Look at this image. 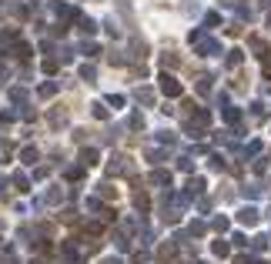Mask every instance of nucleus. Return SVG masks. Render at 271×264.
Segmentation results:
<instances>
[{
    "label": "nucleus",
    "mask_w": 271,
    "mask_h": 264,
    "mask_svg": "<svg viewBox=\"0 0 271 264\" xmlns=\"http://www.w3.org/2000/svg\"><path fill=\"white\" fill-rule=\"evenodd\" d=\"M208 161H211V170H224V157L221 154H211Z\"/></svg>",
    "instance_id": "nucleus-24"
},
{
    "label": "nucleus",
    "mask_w": 271,
    "mask_h": 264,
    "mask_svg": "<svg viewBox=\"0 0 271 264\" xmlns=\"http://www.w3.org/2000/svg\"><path fill=\"white\" fill-rule=\"evenodd\" d=\"M20 161H24V164H34V161H37V147H30V144H27V147L20 151Z\"/></svg>",
    "instance_id": "nucleus-11"
},
{
    "label": "nucleus",
    "mask_w": 271,
    "mask_h": 264,
    "mask_svg": "<svg viewBox=\"0 0 271 264\" xmlns=\"http://www.w3.org/2000/svg\"><path fill=\"white\" fill-rule=\"evenodd\" d=\"M80 30H84V34H97V24L91 17H80Z\"/></svg>",
    "instance_id": "nucleus-19"
},
{
    "label": "nucleus",
    "mask_w": 271,
    "mask_h": 264,
    "mask_svg": "<svg viewBox=\"0 0 271 264\" xmlns=\"http://www.w3.org/2000/svg\"><path fill=\"white\" fill-rule=\"evenodd\" d=\"M231 241H234V247H248V238H245V234H234Z\"/></svg>",
    "instance_id": "nucleus-29"
},
{
    "label": "nucleus",
    "mask_w": 271,
    "mask_h": 264,
    "mask_svg": "<svg viewBox=\"0 0 271 264\" xmlns=\"http://www.w3.org/2000/svg\"><path fill=\"white\" fill-rule=\"evenodd\" d=\"M151 181H154V184H161V188H171V174H168V170H161V168L151 170Z\"/></svg>",
    "instance_id": "nucleus-6"
},
{
    "label": "nucleus",
    "mask_w": 271,
    "mask_h": 264,
    "mask_svg": "<svg viewBox=\"0 0 271 264\" xmlns=\"http://www.w3.org/2000/svg\"><path fill=\"white\" fill-rule=\"evenodd\" d=\"M157 80H161V94H164V97H181V91H184V87H181V80L171 77V74H161Z\"/></svg>",
    "instance_id": "nucleus-1"
},
{
    "label": "nucleus",
    "mask_w": 271,
    "mask_h": 264,
    "mask_svg": "<svg viewBox=\"0 0 271 264\" xmlns=\"http://www.w3.org/2000/svg\"><path fill=\"white\" fill-rule=\"evenodd\" d=\"M80 161H84V168L100 164V151H97V147H84V151H80Z\"/></svg>",
    "instance_id": "nucleus-4"
},
{
    "label": "nucleus",
    "mask_w": 271,
    "mask_h": 264,
    "mask_svg": "<svg viewBox=\"0 0 271 264\" xmlns=\"http://www.w3.org/2000/svg\"><path fill=\"white\" fill-rule=\"evenodd\" d=\"M0 7H3V0H0Z\"/></svg>",
    "instance_id": "nucleus-33"
},
{
    "label": "nucleus",
    "mask_w": 271,
    "mask_h": 264,
    "mask_svg": "<svg viewBox=\"0 0 271 264\" xmlns=\"http://www.w3.org/2000/svg\"><path fill=\"white\" fill-rule=\"evenodd\" d=\"M80 77H84L87 84H94V80H97V67H94V64H84V67H80Z\"/></svg>",
    "instance_id": "nucleus-10"
},
{
    "label": "nucleus",
    "mask_w": 271,
    "mask_h": 264,
    "mask_svg": "<svg viewBox=\"0 0 271 264\" xmlns=\"http://www.w3.org/2000/svg\"><path fill=\"white\" fill-rule=\"evenodd\" d=\"M60 201H64V191L60 188H50L47 194H44V204H50V208H57Z\"/></svg>",
    "instance_id": "nucleus-7"
},
{
    "label": "nucleus",
    "mask_w": 271,
    "mask_h": 264,
    "mask_svg": "<svg viewBox=\"0 0 271 264\" xmlns=\"http://www.w3.org/2000/svg\"><path fill=\"white\" fill-rule=\"evenodd\" d=\"M218 24H221V17H218V14H204V30H211V27H218Z\"/></svg>",
    "instance_id": "nucleus-20"
},
{
    "label": "nucleus",
    "mask_w": 271,
    "mask_h": 264,
    "mask_svg": "<svg viewBox=\"0 0 271 264\" xmlns=\"http://www.w3.org/2000/svg\"><path fill=\"white\" fill-rule=\"evenodd\" d=\"M94 117H97V120H107V111H104L100 104H94Z\"/></svg>",
    "instance_id": "nucleus-30"
},
{
    "label": "nucleus",
    "mask_w": 271,
    "mask_h": 264,
    "mask_svg": "<svg viewBox=\"0 0 271 264\" xmlns=\"http://www.w3.org/2000/svg\"><path fill=\"white\" fill-rule=\"evenodd\" d=\"M10 100H14V104L27 100V91H24V87H10Z\"/></svg>",
    "instance_id": "nucleus-21"
},
{
    "label": "nucleus",
    "mask_w": 271,
    "mask_h": 264,
    "mask_svg": "<svg viewBox=\"0 0 271 264\" xmlns=\"http://www.w3.org/2000/svg\"><path fill=\"white\" fill-rule=\"evenodd\" d=\"M0 194H7V177H0Z\"/></svg>",
    "instance_id": "nucleus-32"
},
{
    "label": "nucleus",
    "mask_w": 271,
    "mask_h": 264,
    "mask_svg": "<svg viewBox=\"0 0 271 264\" xmlns=\"http://www.w3.org/2000/svg\"><path fill=\"white\" fill-rule=\"evenodd\" d=\"M14 188H17L20 194H27V191H30V181H27L24 174H14Z\"/></svg>",
    "instance_id": "nucleus-12"
},
{
    "label": "nucleus",
    "mask_w": 271,
    "mask_h": 264,
    "mask_svg": "<svg viewBox=\"0 0 271 264\" xmlns=\"http://www.w3.org/2000/svg\"><path fill=\"white\" fill-rule=\"evenodd\" d=\"M127 124H131L134 131H144V117H141V114H131V117H127Z\"/></svg>",
    "instance_id": "nucleus-22"
},
{
    "label": "nucleus",
    "mask_w": 271,
    "mask_h": 264,
    "mask_svg": "<svg viewBox=\"0 0 271 264\" xmlns=\"http://www.w3.org/2000/svg\"><path fill=\"white\" fill-rule=\"evenodd\" d=\"M224 120L228 124H241V111L238 107H224Z\"/></svg>",
    "instance_id": "nucleus-13"
},
{
    "label": "nucleus",
    "mask_w": 271,
    "mask_h": 264,
    "mask_svg": "<svg viewBox=\"0 0 271 264\" xmlns=\"http://www.w3.org/2000/svg\"><path fill=\"white\" fill-rule=\"evenodd\" d=\"M251 50H254V57H258V60H268V44H265V40L261 37H251Z\"/></svg>",
    "instance_id": "nucleus-5"
},
{
    "label": "nucleus",
    "mask_w": 271,
    "mask_h": 264,
    "mask_svg": "<svg viewBox=\"0 0 271 264\" xmlns=\"http://www.w3.org/2000/svg\"><path fill=\"white\" fill-rule=\"evenodd\" d=\"M80 50H84L87 57H97V54H100V47H97V44H80Z\"/></svg>",
    "instance_id": "nucleus-26"
},
{
    "label": "nucleus",
    "mask_w": 271,
    "mask_h": 264,
    "mask_svg": "<svg viewBox=\"0 0 271 264\" xmlns=\"http://www.w3.org/2000/svg\"><path fill=\"white\" fill-rule=\"evenodd\" d=\"M197 54L201 57H218L221 54V44H218L214 37H201L197 40Z\"/></svg>",
    "instance_id": "nucleus-2"
},
{
    "label": "nucleus",
    "mask_w": 271,
    "mask_h": 264,
    "mask_svg": "<svg viewBox=\"0 0 271 264\" xmlns=\"http://www.w3.org/2000/svg\"><path fill=\"white\" fill-rule=\"evenodd\" d=\"M241 60H245V54H241L238 47H234V50H228V67H238Z\"/></svg>",
    "instance_id": "nucleus-17"
},
{
    "label": "nucleus",
    "mask_w": 271,
    "mask_h": 264,
    "mask_svg": "<svg viewBox=\"0 0 271 264\" xmlns=\"http://www.w3.org/2000/svg\"><path fill=\"white\" fill-rule=\"evenodd\" d=\"M241 194H245V197H258V194H261V188H258V184H245V191H241Z\"/></svg>",
    "instance_id": "nucleus-25"
},
{
    "label": "nucleus",
    "mask_w": 271,
    "mask_h": 264,
    "mask_svg": "<svg viewBox=\"0 0 271 264\" xmlns=\"http://www.w3.org/2000/svg\"><path fill=\"white\" fill-rule=\"evenodd\" d=\"M107 104H111V107H124L127 97H124V94H111V97H107Z\"/></svg>",
    "instance_id": "nucleus-23"
},
{
    "label": "nucleus",
    "mask_w": 271,
    "mask_h": 264,
    "mask_svg": "<svg viewBox=\"0 0 271 264\" xmlns=\"http://www.w3.org/2000/svg\"><path fill=\"white\" fill-rule=\"evenodd\" d=\"M100 264H124V261H121V258H104Z\"/></svg>",
    "instance_id": "nucleus-31"
},
{
    "label": "nucleus",
    "mask_w": 271,
    "mask_h": 264,
    "mask_svg": "<svg viewBox=\"0 0 271 264\" xmlns=\"http://www.w3.org/2000/svg\"><path fill=\"white\" fill-rule=\"evenodd\" d=\"M40 97H44V100H47V97H54L57 94V84H40V91H37Z\"/></svg>",
    "instance_id": "nucleus-18"
},
{
    "label": "nucleus",
    "mask_w": 271,
    "mask_h": 264,
    "mask_svg": "<svg viewBox=\"0 0 271 264\" xmlns=\"http://www.w3.org/2000/svg\"><path fill=\"white\" fill-rule=\"evenodd\" d=\"M238 221H241L245 227H251V224H258L261 217H258V211H254L251 204H248V208H241V211H238Z\"/></svg>",
    "instance_id": "nucleus-3"
},
{
    "label": "nucleus",
    "mask_w": 271,
    "mask_h": 264,
    "mask_svg": "<svg viewBox=\"0 0 271 264\" xmlns=\"http://www.w3.org/2000/svg\"><path fill=\"white\" fill-rule=\"evenodd\" d=\"M57 64H60V60H54V57H44L40 67H44V74H57Z\"/></svg>",
    "instance_id": "nucleus-16"
},
{
    "label": "nucleus",
    "mask_w": 271,
    "mask_h": 264,
    "mask_svg": "<svg viewBox=\"0 0 271 264\" xmlns=\"http://www.w3.org/2000/svg\"><path fill=\"white\" fill-rule=\"evenodd\" d=\"M177 170H184V174H191V170H194V161L188 157V154H184V157H177Z\"/></svg>",
    "instance_id": "nucleus-15"
},
{
    "label": "nucleus",
    "mask_w": 271,
    "mask_h": 264,
    "mask_svg": "<svg viewBox=\"0 0 271 264\" xmlns=\"http://www.w3.org/2000/svg\"><path fill=\"white\" fill-rule=\"evenodd\" d=\"M211 227H214V231H224V227H228V217H214Z\"/></svg>",
    "instance_id": "nucleus-28"
},
{
    "label": "nucleus",
    "mask_w": 271,
    "mask_h": 264,
    "mask_svg": "<svg viewBox=\"0 0 271 264\" xmlns=\"http://www.w3.org/2000/svg\"><path fill=\"white\" fill-rule=\"evenodd\" d=\"M211 251H214V258H228V254H231V244H228V241H214Z\"/></svg>",
    "instance_id": "nucleus-9"
},
{
    "label": "nucleus",
    "mask_w": 271,
    "mask_h": 264,
    "mask_svg": "<svg viewBox=\"0 0 271 264\" xmlns=\"http://www.w3.org/2000/svg\"><path fill=\"white\" fill-rule=\"evenodd\" d=\"M134 97L141 100V104H154V91H151V87H137Z\"/></svg>",
    "instance_id": "nucleus-8"
},
{
    "label": "nucleus",
    "mask_w": 271,
    "mask_h": 264,
    "mask_svg": "<svg viewBox=\"0 0 271 264\" xmlns=\"http://www.w3.org/2000/svg\"><path fill=\"white\" fill-rule=\"evenodd\" d=\"M67 177H71V181H80V177H84V168H67Z\"/></svg>",
    "instance_id": "nucleus-27"
},
{
    "label": "nucleus",
    "mask_w": 271,
    "mask_h": 264,
    "mask_svg": "<svg viewBox=\"0 0 271 264\" xmlns=\"http://www.w3.org/2000/svg\"><path fill=\"white\" fill-rule=\"evenodd\" d=\"M204 231H208V224H204V221H191V224H188V234H194V238H201Z\"/></svg>",
    "instance_id": "nucleus-14"
}]
</instances>
